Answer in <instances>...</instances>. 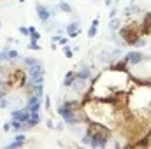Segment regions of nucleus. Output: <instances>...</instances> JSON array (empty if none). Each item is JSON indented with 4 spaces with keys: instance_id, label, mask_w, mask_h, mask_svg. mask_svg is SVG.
<instances>
[{
    "instance_id": "f257e3e1",
    "label": "nucleus",
    "mask_w": 151,
    "mask_h": 149,
    "mask_svg": "<svg viewBox=\"0 0 151 149\" xmlns=\"http://www.w3.org/2000/svg\"><path fill=\"white\" fill-rule=\"evenodd\" d=\"M119 37H121V40H123L125 44L134 46V42L141 37V32H139V28H137L135 25H127V27H123V28L119 30Z\"/></svg>"
},
{
    "instance_id": "f03ea898",
    "label": "nucleus",
    "mask_w": 151,
    "mask_h": 149,
    "mask_svg": "<svg viewBox=\"0 0 151 149\" xmlns=\"http://www.w3.org/2000/svg\"><path fill=\"white\" fill-rule=\"evenodd\" d=\"M27 81H28L27 74L23 70H19V69H12L9 77H7V82H9L11 88H21V86H25Z\"/></svg>"
},
{
    "instance_id": "7ed1b4c3",
    "label": "nucleus",
    "mask_w": 151,
    "mask_h": 149,
    "mask_svg": "<svg viewBox=\"0 0 151 149\" xmlns=\"http://www.w3.org/2000/svg\"><path fill=\"white\" fill-rule=\"evenodd\" d=\"M25 109L28 112H39L40 111V97L35 95V93H32L28 97V102H27V107Z\"/></svg>"
},
{
    "instance_id": "20e7f679",
    "label": "nucleus",
    "mask_w": 151,
    "mask_h": 149,
    "mask_svg": "<svg viewBox=\"0 0 151 149\" xmlns=\"http://www.w3.org/2000/svg\"><path fill=\"white\" fill-rule=\"evenodd\" d=\"M35 7H37V16H39V19H40L42 23H47V21H49V18H51V12H49V9H47L46 5H42L40 2H37V4H35Z\"/></svg>"
},
{
    "instance_id": "39448f33",
    "label": "nucleus",
    "mask_w": 151,
    "mask_h": 149,
    "mask_svg": "<svg viewBox=\"0 0 151 149\" xmlns=\"http://www.w3.org/2000/svg\"><path fill=\"white\" fill-rule=\"evenodd\" d=\"M142 58H144L142 53H139V51H128L127 56H125V62L130 63V65H137V63L142 62Z\"/></svg>"
},
{
    "instance_id": "423d86ee",
    "label": "nucleus",
    "mask_w": 151,
    "mask_h": 149,
    "mask_svg": "<svg viewBox=\"0 0 151 149\" xmlns=\"http://www.w3.org/2000/svg\"><path fill=\"white\" fill-rule=\"evenodd\" d=\"M39 123H40V116H39V112H30L28 119H27L23 125H25V128L28 130V128H34V126H37Z\"/></svg>"
},
{
    "instance_id": "0eeeda50",
    "label": "nucleus",
    "mask_w": 151,
    "mask_h": 149,
    "mask_svg": "<svg viewBox=\"0 0 151 149\" xmlns=\"http://www.w3.org/2000/svg\"><path fill=\"white\" fill-rule=\"evenodd\" d=\"M30 112L27 109H18V111H12V121H19V123H25L28 119Z\"/></svg>"
},
{
    "instance_id": "6e6552de",
    "label": "nucleus",
    "mask_w": 151,
    "mask_h": 149,
    "mask_svg": "<svg viewBox=\"0 0 151 149\" xmlns=\"http://www.w3.org/2000/svg\"><path fill=\"white\" fill-rule=\"evenodd\" d=\"M86 84H88V79H76L74 82L70 84V88L74 90V91H77V93H81L83 90H86Z\"/></svg>"
},
{
    "instance_id": "1a4fd4ad",
    "label": "nucleus",
    "mask_w": 151,
    "mask_h": 149,
    "mask_svg": "<svg viewBox=\"0 0 151 149\" xmlns=\"http://www.w3.org/2000/svg\"><path fill=\"white\" fill-rule=\"evenodd\" d=\"M23 144H25V135H16V139L11 144H7V149H18V148H21Z\"/></svg>"
},
{
    "instance_id": "9d476101",
    "label": "nucleus",
    "mask_w": 151,
    "mask_h": 149,
    "mask_svg": "<svg viewBox=\"0 0 151 149\" xmlns=\"http://www.w3.org/2000/svg\"><path fill=\"white\" fill-rule=\"evenodd\" d=\"M127 65H128V63H127L125 60H123V62H116V63L111 65L109 70H118V72H125V74H127V72H128V67H127Z\"/></svg>"
},
{
    "instance_id": "9b49d317",
    "label": "nucleus",
    "mask_w": 151,
    "mask_h": 149,
    "mask_svg": "<svg viewBox=\"0 0 151 149\" xmlns=\"http://www.w3.org/2000/svg\"><path fill=\"white\" fill-rule=\"evenodd\" d=\"M67 35L72 37V39L79 35V23H70V25L67 27Z\"/></svg>"
},
{
    "instance_id": "f8f14e48",
    "label": "nucleus",
    "mask_w": 151,
    "mask_h": 149,
    "mask_svg": "<svg viewBox=\"0 0 151 149\" xmlns=\"http://www.w3.org/2000/svg\"><path fill=\"white\" fill-rule=\"evenodd\" d=\"M76 79H77V74H76V72H72V70H70V72H67L65 79H63V86H65V88H70V84L74 82Z\"/></svg>"
},
{
    "instance_id": "ddd939ff",
    "label": "nucleus",
    "mask_w": 151,
    "mask_h": 149,
    "mask_svg": "<svg viewBox=\"0 0 151 149\" xmlns=\"http://www.w3.org/2000/svg\"><path fill=\"white\" fill-rule=\"evenodd\" d=\"M76 74H77L79 79H90V77H91V72H90V69H88L86 65H83V67H81V70H79V72H76Z\"/></svg>"
},
{
    "instance_id": "4468645a",
    "label": "nucleus",
    "mask_w": 151,
    "mask_h": 149,
    "mask_svg": "<svg viewBox=\"0 0 151 149\" xmlns=\"http://www.w3.org/2000/svg\"><path fill=\"white\" fill-rule=\"evenodd\" d=\"M97 27H99V18H95V19L91 21V27H90V30H88V37H95V35H97Z\"/></svg>"
},
{
    "instance_id": "2eb2a0df",
    "label": "nucleus",
    "mask_w": 151,
    "mask_h": 149,
    "mask_svg": "<svg viewBox=\"0 0 151 149\" xmlns=\"http://www.w3.org/2000/svg\"><path fill=\"white\" fill-rule=\"evenodd\" d=\"M58 7H60V11H63V12H72V5L67 4L65 0H62V2L58 4Z\"/></svg>"
},
{
    "instance_id": "dca6fc26",
    "label": "nucleus",
    "mask_w": 151,
    "mask_h": 149,
    "mask_svg": "<svg viewBox=\"0 0 151 149\" xmlns=\"http://www.w3.org/2000/svg\"><path fill=\"white\" fill-rule=\"evenodd\" d=\"M109 28L116 32V30H119V19H116V18H111V23H109Z\"/></svg>"
},
{
    "instance_id": "f3484780",
    "label": "nucleus",
    "mask_w": 151,
    "mask_h": 149,
    "mask_svg": "<svg viewBox=\"0 0 151 149\" xmlns=\"http://www.w3.org/2000/svg\"><path fill=\"white\" fill-rule=\"evenodd\" d=\"M111 53H100V62H104V63H109L111 62Z\"/></svg>"
},
{
    "instance_id": "a211bd4d",
    "label": "nucleus",
    "mask_w": 151,
    "mask_h": 149,
    "mask_svg": "<svg viewBox=\"0 0 151 149\" xmlns=\"http://www.w3.org/2000/svg\"><path fill=\"white\" fill-rule=\"evenodd\" d=\"M37 62H39L37 58H30V56L25 58V65H27V67H30V65H34V63H37Z\"/></svg>"
},
{
    "instance_id": "6ab92c4d",
    "label": "nucleus",
    "mask_w": 151,
    "mask_h": 149,
    "mask_svg": "<svg viewBox=\"0 0 151 149\" xmlns=\"http://www.w3.org/2000/svg\"><path fill=\"white\" fill-rule=\"evenodd\" d=\"M7 53H9V60H14V58H18V56H19L16 49H7Z\"/></svg>"
},
{
    "instance_id": "aec40b11",
    "label": "nucleus",
    "mask_w": 151,
    "mask_h": 149,
    "mask_svg": "<svg viewBox=\"0 0 151 149\" xmlns=\"http://www.w3.org/2000/svg\"><path fill=\"white\" fill-rule=\"evenodd\" d=\"M5 60H9V53H7V49H2L0 51V62H5Z\"/></svg>"
},
{
    "instance_id": "412c9836",
    "label": "nucleus",
    "mask_w": 151,
    "mask_h": 149,
    "mask_svg": "<svg viewBox=\"0 0 151 149\" xmlns=\"http://www.w3.org/2000/svg\"><path fill=\"white\" fill-rule=\"evenodd\" d=\"M7 107H9V100H7V97L0 98V109H7Z\"/></svg>"
},
{
    "instance_id": "4be33fe9",
    "label": "nucleus",
    "mask_w": 151,
    "mask_h": 149,
    "mask_svg": "<svg viewBox=\"0 0 151 149\" xmlns=\"http://www.w3.org/2000/svg\"><path fill=\"white\" fill-rule=\"evenodd\" d=\"M63 51H65V56L67 58H72V54H74V51L69 47V46H63Z\"/></svg>"
},
{
    "instance_id": "5701e85b",
    "label": "nucleus",
    "mask_w": 151,
    "mask_h": 149,
    "mask_svg": "<svg viewBox=\"0 0 151 149\" xmlns=\"http://www.w3.org/2000/svg\"><path fill=\"white\" fill-rule=\"evenodd\" d=\"M144 44H146V42H144V39H137V40H135V42H134V47H142V46H144Z\"/></svg>"
},
{
    "instance_id": "b1692460",
    "label": "nucleus",
    "mask_w": 151,
    "mask_h": 149,
    "mask_svg": "<svg viewBox=\"0 0 151 149\" xmlns=\"http://www.w3.org/2000/svg\"><path fill=\"white\" fill-rule=\"evenodd\" d=\"M28 47H30V49H34V51H39V49H40V46H39L37 42H32V40H30V44H28Z\"/></svg>"
},
{
    "instance_id": "393cba45",
    "label": "nucleus",
    "mask_w": 151,
    "mask_h": 149,
    "mask_svg": "<svg viewBox=\"0 0 151 149\" xmlns=\"http://www.w3.org/2000/svg\"><path fill=\"white\" fill-rule=\"evenodd\" d=\"M18 30H19V34H21V35H30V32H28V28H27V27H19Z\"/></svg>"
},
{
    "instance_id": "a878e982",
    "label": "nucleus",
    "mask_w": 151,
    "mask_h": 149,
    "mask_svg": "<svg viewBox=\"0 0 151 149\" xmlns=\"http://www.w3.org/2000/svg\"><path fill=\"white\" fill-rule=\"evenodd\" d=\"M137 82L139 84H148V86H151V77L150 79H137Z\"/></svg>"
},
{
    "instance_id": "bb28decb",
    "label": "nucleus",
    "mask_w": 151,
    "mask_h": 149,
    "mask_svg": "<svg viewBox=\"0 0 151 149\" xmlns=\"http://www.w3.org/2000/svg\"><path fill=\"white\" fill-rule=\"evenodd\" d=\"M58 42H60L62 46H67V42H69V40H67V37H60V39H58Z\"/></svg>"
},
{
    "instance_id": "cd10ccee",
    "label": "nucleus",
    "mask_w": 151,
    "mask_h": 149,
    "mask_svg": "<svg viewBox=\"0 0 151 149\" xmlns=\"http://www.w3.org/2000/svg\"><path fill=\"white\" fill-rule=\"evenodd\" d=\"M46 109H51V98L46 97Z\"/></svg>"
},
{
    "instance_id": "c85d7f7f",
    "label": "nucleus",
    "mask_w": 151,
    "mask_h": 149,
    "mask_svg": "<svg viewBox=\"0 0 151 149\" xmlns=\"http://www.w3.org/2000/svg\"><path fill=\"white\" fill-rule=\"evenodd\" d=\"M4 130L9 132V130H11V123H5V125H4Z\"/></svg>"
},
{
    "instance_id": "c756f323",
    "label": "nucleus",
    "mask_w": 151,
    "mask_h": 149,
    "mask_svg": "<svg viewBox=\"0 0 151 149\" xmlns=\"http://www.w3.org/2000/svg\"><path fill=\"white\" fill-rule=\"evenodd\" d=\"M114 16H116V9H111V12H109V18H114Z\"/></svg>"
},
{
    "instance_id": "7c9ffc66",
    "label": "nucleus",
    "mask_w": 151,
    "mask_h": 149,
    "mask_svg": "<svg viewBox=\"0 0 151 149\" xmlns=\"http://www.w3.org/2000/svg\"><path fill=\"white\" fill-rule=\"evenodd\" d=\"M104 2H106V5H111L113 4V0H104Z\"/></svg>"
},
{
    "instance_id": "2f4dec72",
    "label": "nucleus",
    "mask_w": 151,
    "mask_h": 149,
    "mask_svg": "<svg viewBox=\"0 0 151 149\" xmlns=\"http://www.w3.org/2000/svg\"><path fill=\"white\" fill-rule=\"evenodd\" d=\"M18 2H25V0H18Z\"/></svg>"
},
{
    "instance_id": "473e14b6",
    "label": "nucleus",
    "mask_w": 151,
    "mask_h": 149,
    "mask_svg": "<svg viewBox=\"0 0 151 149\" xmlns=\"http://www.w3.org/2000/svg\"><path fill=\"white\" fill-rule=\"evenodd\" d=\"M0 28H2V23H0Z\"/></svg>"
},
{
    "instance_id": "72a5a7b5",
    "label": "nucleus",
    "mask_w": 151,
    "mask_h": 149,
    "mask_svg": "<svg viewBox=\"0 0 151 149\" xmlns=\"http://www.w3.org/2000/svg\"><path fill=\"white\" fill-rule=\"evenodd\" d=\"M0 65H2V62H0Z\"/></svg>"
}]
</instances>
